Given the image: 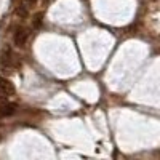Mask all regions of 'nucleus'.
<instances>
[{"instance_id":"obj_1","label":"nucleus","mask_w":160,"mask_h":160,"mask_svg":"<svg viewBox=\"0 0 160 160\" xmlns=\"http://www.w3.org/2000/svg\"><path fill=\"white\" fill-rule=\"evenodd\" d=\"M0 61H2V64L7 66V68H18V66H19L18 56H16L11 50H5V51L2 53V58H0Z\"/></svg>"},{"instance_id":"obj_4","label":"nucleus","mask_w":160,"mask_h":160,"mask_svg":"<svg viewBox=\"0 0 160 160\" xmlns=\"http://www.w3.org/2000/svg\"><path fill=\"white\" fill-rule=\"evenodd\" d=\"M15 85H13L8 78L5 77H0V95L2 96H11V95H15Z\"/></svg>"},{"instance_id":"obj_5","label":"nucleus","mask_w":160,"mask_h":160,"mask_svg":"<svg viewBox=\"0 0 160 160\" xmlns=\"http://www.w3.org/2000/svg\"><path fill=\"white\" fill-rule=\"evenodd\" d=\"M42 18H43V13H37V15L32 18V26L34 28H42Z\"/></svg>"},{"instance_id":"obj_8","label":"nucleus","mask_w":160,"mask_h":160,"mask_svg":"<svg viewBox=\"0 0 160 160\" xmlns=\"http://www.w3.org/2000/svg\"><path fill=\"white\" fill-rule=\"evenodd\" d=\"M154 2H157V0H154Z\"/></svg>"},{"instance_id":"obj_2","label":"nucleus","mask_w":160,"mask_h":160,"mask_svg":"<svg viewBox=\"0 0 160 160\" xmlns=\"http://www.w3.org/2000/svg\"><path fill=\"white\" fill-rule=\"evenodd\" d=\"M18 106L8 99H0V117H11L16 112Z\"/></svg>"},{"instance_id":"obj_7","label":"nucleus","mask_w":160,"mask_h":160,"mask_svg":"<svg viewBox=\"0 0 160 160\" xmlns=\"http://www.w3.org/2000/svg\"><path fill=\"white\" fill-rule=\"evenodd\" d=\"M28 2H29V3H34V2H35V0H28Z\"/></svg>"},{"instance_id":"obj_6","label":"nucleus","mask_w":160,"mask_h":160,"mask_svg":"<svg viewBox=\"0 0 160 160\" xmlns=\"http://www.w3.org/2000/svg\"><path fill=\"white\" fill-rule=\"evenodd\" d=\"M16 15H18V16H22V18H24L26 15H28V10H26L24 7H19V8L16 10Z\"/></svg>"},{"instance_id":"obj_3","label":"nucleus","mask_w":160,"mask_h":160,"mask_svg":"<svg viewBox=\"0 0 160 160\" xmlns=\"http://www.w3.org/2000/svg\"><path fill=\"white\" fill-rule=\"evenodd\" d=\"M28 38H29V32H28V29H26V28H18L16 32H15V35H13V42H15L16 47L21 48V47L26 45Z\"/></svg>"}]
</instances>
